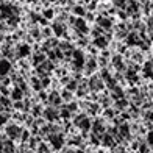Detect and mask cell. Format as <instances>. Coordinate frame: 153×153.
<instances>
[]
</instances>
